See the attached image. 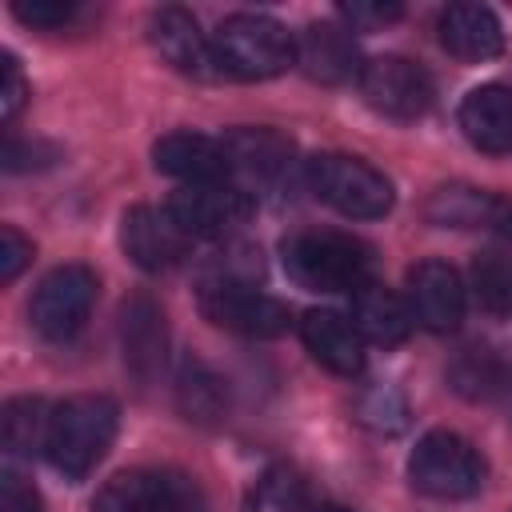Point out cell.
I'll return each instance as SVG.
<instances>
[{"label": "cell", "mask_w": 512, "mask_h": 512, "mask_svg": "<svg viewBox=\"0 0 512 512\" xmlns=\"http://www.w3.org/2000/svg\"><path fill=\"white\" fill-rule=\"evenodd\" d=\"M360 96L388 120H420L432 108V76L408 56H376L360 72Z\"/></svg>", "instance_id": "obj_9"}, {"label": "cell", "mask_w": 512, "mask_h": 512, "mask_svg": "<svg viewBox=\"0 0 512 512\" xmlns=\"http://www.w3.org/2000/svg\"><path fill=\"white\" fill-rule=\"evenodd\" d=\"M360 420L376 432H400L404 428V400L392 388H372L360 400Z\"/></svg>", "instance_id": "obj_28"}, {"label": "cell", "mask_w": 512, "mask_h": 512, "mask_svg": "<svg viewBox=\"0 0 512 512\" xmlns=\"http://www.w3.org/2000/svg\"><path fill=\"white\" fill-rule=\"evenodd\" d=\"M296 64L320 84H348L364 72L360 48L340 24H308L296 36Z\"/></svg>", "instance_id": "obj_18"}, {"label": "cell", "mask_w": 512, "mask_h": 512, "mask_svg": "<svg viewBox=\"0 0 512 512\" xmlns=\"http://www.w3.org/2000/svg\"><path fill=\"white\" fill-rule=\"evenodd\" d=\"M196 304L204 312V320H212L224 332L236 336H252V340H272L284 336L292 324L288 304H280L276 296L260 292L248 280H224V276H204L196 288Z\"/></svg>", "instance_id": "obj_6"}, {"label": "cell", "mask_w": 512, "mask_h": 512, "mask_svg": "<svg viewBox=\"0 0 512 512\" xmlns=\"http://www.w3.org/2000/svg\"><path fill=\"white\" fill-rule=\"evenodd\" d=\"M340 16L352 28H384V24L400 20V4H344Z\"/></svg>", "instance_id": "obj_33"}, {"label": "cell", "mask_w": 512, "mask_h": 512, "mask_svg": "<svg viewBox=\"0 0 512 512\" xmlns=\"http://www.w3.org/2000/svg\"><path fill=\"white\" fill-rule=\"evenodd\" d=\"M468 288L484 312L508 316L512 312V252H500V248L480 252L468 268Z\"/></svg>", "instance_id": "obj_25"}, {"label": "cell", "mask_w": 512, "mask_h": 512, "mask_svg": "<svg viewBox=\"0 0 512 512\" xmlns=\"http://www.w3.org/2000/svg\"><path fill=\"white\" fill-rule=\"evenodd\" d=\"M96 288H100V280H96V272L84 268V264H60V268H52V272L36 284V292H32V300H28V320H32V328H36L44 340H52V344L72 340V336L88 324V316H92Z\"/></svg>", "instance_id": "obj_7"}, {"label": "cell", "mask_w": 512, "mask_h": 512, "mask_svg": "<svg viewBox=\"0 0 512 512\" xmlns=\"http://www.w3.org/2000/svg\"><path fill=\"white\" fill-rule=\"evenodd\" d=\"M164 208L188 232V240H216V236H228L232 228H240L248 220L252 196L244 188H236L232 180L184 184L172 192V200Z\"/></svg>", "instance_id": "obj_10"}, {"label": "cell", "mask_w": 512, "mask_h": 512, "mask_svg": "<svg viewBox=\"0 0 512 512\" xmlns=\"http://www.w3.org/2000/svg\"><path fill=\"white\" fill-rule=\"evenodd\" d=\"M28 260H32V240H24L12 224H4L0 228V280L12 284L24 272Z\"/></svg>", "instance_id": "obj_31"}, {"label": "cell", "mask_w": 512, "mask_h": 512, "mask_svg": "<svg viewBox=\"0 0 512 512\" xmlns=\"http://www.w3.org/2000/svg\"><path fill=\"white\" fill-rule=\"evenodd\" d=\"M300 340L312 352V360L336 376H356L364 368V336L352 324V316L332 308H312L300 316Z\"/></svg>", "instance_id": "obj_15"}, {"label": "cell", "mask_w": 512, "mask_h": 512, "mask_svg": "<svg viewBox=\"0 0 512 512\" xmlns=\"http://www.w3.org/2000/svg\"><path fill=\"white\" fill-rule=\"evenodd\" d=\"M216 72L232 80H272L296 64V36L260 12H236L212 32Z\"/></svg>", "instance_id": "obj_3"}, {"label": "cell", "mask_w": 512, "mask_h": 512, "mask_svg": "<svg viewBox=\"0 0 512 512\" xmlns=\"http://www.w3.org/2000/svg\"><path fill=\"white\" fill-rule=\"evenodd\" d=\"M408 312L428 332H452L464 320V284L452 264L420 260L408 272Z\"/></svg>", "instance_id": "obj_14"}, {"label": "cell", "mask_w": 512, "mask_h": 512, "mask_svg": "<svg viewBox=\"0 0 512 512\" xmlns=\"http://www.w3.org/2000/svg\"><path fill=\"white\" fill-rule=\"evenodd\" d=\"M116 424H120V408L112 396L84 392L56 404L48 412V440H44L48 464L64 480H84L112 448Z\"/></svg>", "instance_id": "obj_2"}, {"label": "cell", "mask_w": 512, "mask_h": 512, "mask_svg": "<svg viewBox=\"0 0 512 512\" xmlns=\"http://www.w3.org/2000/svg\"><path fill=\"white\" fill-rule=\"evenodd\" d=\"M436 36H440L448 56L468 60V64H484V60H496L504 52V28H500L496 12L484 4L444 8L436 20Z\"/></svg>", "instance_id": "obj_16"}, {"label": "cell", "mask_w": 512, "mask_h": 512, "mask_svg": "<svg viewBox=\"0 0 512 512\" xmlns=\"http://www.w3.org/2000/svg\"><path fill=\"white\" fill-rule=\"evenodd\" d=\"M308 184L312 192L336 208L348 220H380L392 212V184L380 168H372L360 156L348 152H320L308 160Z\"/></svg>", "instance_id": "obj_5"}, {"label": "cell", "mask_w": 512, "mask_h": 512, "mask_svg": "<svg viewBox=\"0 0 512 512\" xmlns=\"http://www.w3.org/2000/svg\"><path fill=\"white\" fill-rule=\"evenodd\" d=\"M252 512H308L304 508V484L292 472L272 468L252 496Z\"/></svg>", "instance_id": "obj_27"}, {"label": "cell", "mask_w": 512, "mask_h": 512, "mask_svg": "<svg viewBox=\"0 0 512 512\" xmlns=\"http://www.w3.org/2000/svg\"><path fill=\"white\" fill-rule=\"evenodd\" d=\"M120 244H124V252H128V260L136 268H144V272H168L172 264L184 260L188 232L172 220L168 208L136 204L120 220Z\"/></svg>", "instance_id": "obj_12"}, {"label": "cell", "mask_w": 512, "mask_h": 512, "mask_svg": "<svg viewBox=\"0 0 512 512\" xmlns=\"http://www.w3.org/2000/svg\"><path fill=\"white\" fill-rule=\"evenodd\" d=\"M176 404L192 424H220L228 412V388L204 360L188 356L176 372Z\"/></svg>", "instance_id": "obj_22"}, {"label": "cell", "mask_w": 512, "mask_h": 512, "mask_svg": "<svg viewBox=\"0 0 512 512\" xmlns=\"http://www.w3.org/2000/svg\"><path fill=\"white\" fill-rule=\"evenodd\" d=\"M460 132L480 152H512V88L508 84H480L460 100Z\"/></svg>", "instance_id": "obj_19"}, {"label": "cell", "mask_w": 512, "mask_h": 512, "mask_svg": "<svg viewBox=\"0 0 512 512\" xmlns=\"http://www.w3.org/2000/svg\"><path fill=\"white\" fill-rule=\"evenodd\" d=\"M148 40L152 48L184 76L196 80H212L216 72V56H212V36L200 32L196 16L184 8H156L148 20Z\"/></svg>", "instance_id": "obj_13"}, {"label": "cell", "mask_w": 512, "mask_h": 512, "mask_svg": "<svg viewBox=\"0 0 512 512\" xmlns=\"http://www.w3.org/2000/svg\"><path fill=\"white\" fill-rule=\"evenodd\" d=\"M220 144L228 156V180L244 192L276 188L292 164V144L272 128H232L220 136Z\"/></svg>", "instance_id": "obj_11"}, {"label": "cell", "mask_w": 512, "mask_h": 512, "mask_svg": "<svg viewBox=\"0 0 512 512\" xmlns=\"http://www.w3.org/2000/svg\"><path fill=\"white\" fill-rule=\"evenodd\" d=\"M448 384L464 400H492L496 392L512 388V372H508V364L492 348H464L448 364Z\"/></svg>", "instance_id": "obj_24"}, {"label": "cell", "mask_w": 512, "mask_h": 512, "mask_svg": "<svg viewBox=\"0 0 512 512\" xmlns=\"http://www.w3.org/2000/svg\"><path fill=\"white\" fill-rule=\"evenodd\" d=\"M24 100H28V80H24L20 64H16V56L4 52V60H0V116L12 124L20 116V108H24Z\"/></svg>", "instance_id": "obj_30"}, {"label": "cell", "mask_w": 512, "mask_h": 512, "mask_svg": "<svg viewBox=\"0 0 512 512\" xmlns=\"http://www.w3.org/2000/svg\"><path fill=\"white\" fill-rule=\"evenodd\" d=\"M152 164L164 176H176L184 184H216L228 180V156L224 144L204 132H168L152 144Z\"/></svg>", "instance_id": "obj_17"}, {"label": "cell", "mask_w": 512, "mask_h": 512, "mask_svg": "<svg viewBox=\"0 0 512 512\" xmlns=\"http://www.w3.org/2000/svg\"><path fill=\"white\" fill-rule=\"evenodd\" d=\"M352 324L360 328L364 340L372 344H384V348H396L408 340L412 332V312L408 304L388 292L384 284H364L356 296H352Z\"/></svg>", "instance_id": "obj_21"}, {"label": "cell", "mask_w": 512, "mask_h": 512, "mask_svg": "<svg viewBox=\"0 0 512 512\" xmlns=\"http://www.w3.org/2000/svg\"><path fill=\"white\" fill-rule=\"evenodd\" d=\"M48 440V416L36 396H16L4 408V448L12 456H32Z\"/></svg>", "instance_id": "obj_26"}, {"label": "cell", "mask_w": 512, "mask_h": 512, "mask_svg": "<svg viewBox=\"0 0 512 512\" xmlns=\"http://www.w3.org/2000/svg\"><path fill=\"white\" fill-rule=\"evenodd\" d=\"M12 12H16V20H24L28 28H40V32H56V28L72 24V16H76V4H68V0H20Z\"/></svg>", "instance_id": "obj_29"}, {"label": "cell", "mask_w": 512, "mask_h": 512, "mask_svg": "<svg viewBox=\"0 0 512 512\" xmlns=\"http://www.w3.org/2000/svg\"><path fill=\"white\" fill-rule=\"evenodd\" d=\"M284 272L308 292H348L356 296L372 284V248L352 232L304 228L280 244Z\"/></svg>", "instance_id": "obj_1"}, {"label": "cell", "mask_w": 512, "mask_h": 512, "mask_svg": "<svg viewBox=\"0 0 512 512\" xmlns=\"http://www.w3.org/2000/svg\"><path fill=\"white\" fill-rule=\"evenodd\" d=\"M408 484L432 500H468L484 488V456L460 432H424L408 456Z\"/></svg>", "instance_id": "obj_4"}, {"label": "cell", "mask_w": 512, "mask_h": 512, "mask_svg": "<svg viewBox=\"0 0 512 512\" xmlns=\"http://www.w3.org/2000/svg\"><path fill=\"white\" fill-rule=\"evenodd\" d=\"M496 192L472 188V184H444L428 196L424 216L440 228H492L496 216Z\"/></svg>", "instance_id": "obj_23"}, {"label": "cell", "mask_w": 512, "mask_h": 512, "mask_svg": "<svg viewBox=\"0 0 512 512\" xmlns=\"http://www.w3.org/2000/svg\"><path fill=\"white\" fill-rule=\"evenodd\" d=\"M0 512H40L36 488L24 484L16 472H4V480H0Z\"/></svg>", "instance_id": "obj_32"}, {"label": "cell", "mask_w": 512, "mask_h": 512, "mask_svg": "<svg viewBox=\"0 0 512 512\" xmlns=\"http://www.w3.org/2000/svg\"><path fill=\"white\" fill-rule=\"evenodd\" d=\"M316 512H348V508H316Z\"/></svg>", "instance_id": "obj_34"}, {"label": "cell", "mask_w": 512, "mask_h": 512, "mask_svg": "<svg viewBox=\"0 0 512 512\" xmlns=\"http://www.w3.org/2000/svg\"><path fill=\"white\" fill-rule=\"evenodd\" d=\"M120 340H124V364L136 380H152L164 364V312L152 296H132L120 312Z\"/></svg>", "instance_id": "obj_20"}, {"label": "cell", "mask_w": 512, "mask_h": 512, "mask_svg": "<svg viewBox=\"0 0 512 512\" xmlns=\"http://www.w3.org/2000/svg\"><path fill=\"white\" fill-rule=\"evenodd\" d=\"M92 512H208L200 488L168 468H128L104 480Z\"/></svg>", "instance_id": "obj_8"}]
</instances>
